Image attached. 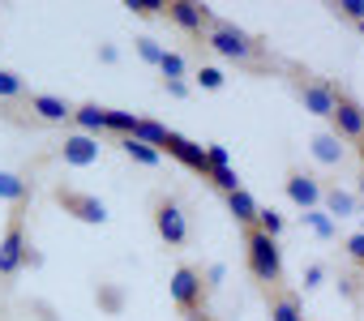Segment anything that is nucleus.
<instances>
[{
  "label": "nucleus",
  "instance_id": "obj_1",
  "mask_svg": "<svg viewBox=\"0 0 364 321\" xmlns=\"http://www.w3.org/2000/svg\"><path fill=\"white\" fill-rule=\"evenodd\" d=\"M206 43H210V52H219L223 60H236V65H257L266 56V43L257 35H249V31H240L236 22H223V18H215L206 26Z\"/></svg>",
  "mask_w": 364,
  "mask_h": 321
},
{
  "label": "nucleus",
  "instance_id": "obj_2",
  "mask_svg": "<svg viewBox=\"0 0 364 321\" xmlns=\"http://www.w3.org/2000/svg\"><path fill=\"white\" fill-rule=\"evenodd\" d=\"M245 266H249V274L257 283L279 287L283 283V249H279V240H270L257 227H245Z\"/></svg>",
  "mask_w": 364,
  "mask_h": 321
},
{
  "label": "nucleus",
  "instance_id": "obj_3",
  "mask_svg": "<svg viewBox=\"0 0 364 321\" xmlns=\"http://www.w3.org/2000/svg\"><path fill=\"white\" fill-rule=\"evenodd\" d=\"M167 291H171L176 308L185 312L189 321H210V317H206V278H202L198 266H189V261H185V266H176Z\"/></svg>",
  "mask_w": 364,
  "mask_h": 321
},
{
  "label": "nucleus",
  "instance_id": "obj_4",
  "mask_svg": "<svg viewBox=\"0 0 364 321\" xmlns=\"http://www.w3.org/2000/svg\"><path fill=\"white\" fill-rule=\"evenodd\" d=\"M31 240H26V206H14L5 236H0V278H14L31 266Z\"/></svg>",
  "mask_w": 364,
  "mask_h": 321
},
{
  "label": "nucleus",
  "instance_id": "obj_5",
  "mask_svg": "<svg viewBox=\"0 0 364 321\" xmlns=\"http://www.w3.org/2000/svg\"><path fill=\"white\" fill-rule=\"evenodd\" d=\"M291 90H296V99L304 103V111L330 120V107H334V94H338V86H334L330 77H317V73L291 65Z\"/></svg>",
  "mask_w": 364,
  "mask_h": 321
},
{
  "label": "nucleus",
  "instance_id": "obj_6",
  "mask_svg": "<svg viewBox=\"0 0 364 321\" xmlns=\"http://www.w3.org/2000/svg\"><path fill=\"white\" fill-rule=\"evenodd\" d=\"M150 214H154V232H159V240H163L167 249H185V244H189V219H185V210H180L176 197L154 193Z\"/></svg>",
  "mask_w": 364,
  "mask_h": 321
},
{
  "label": "nucleus",
  "instance_id": "obj_7",
  "mask_svg": "<svg viewBox=\"0 0 364 321\" xmlns=\"http://www.w3.org/2000/svg\"><path fill=\"white\" fill-rule=\"evenodd\" d=\"M52 202H56L65 214H73L77 223H90V227H103V223H107V206H103V197H95V193H86V189L56 185V189H52Z\"/></svg>",
  "mask_w": 364,
  "mask_h": 321
},
{
  "label": "nucleus",
  "instance_id": "obj_8",
  "mask_svg": "<svg viewBox=\"0 0 364 321\" xmlns=\"http://www.w3.org/2000/svg\"><path fill=\"white\" fill-rule=\"evenodd\" d=\"M330 133L338 137V141H364V103L351 94V90H343L338 86V94H334V107H330Z\"/></svg>",
  "mask_w": 364,
  "mask_h": 321
},
{
  "label": "nucleus",
  "instance_id": "obj_9",
  "mask_svg": "<svg viewBox=\"0 0 364 321\" xmlns=\"http://www.w3.org/2000/svg\"><path fill=\"white\" fill-rule=\"evenodd\" d=\"M163 18L171 26H180L185 35H193V39H202V31L215 22V13L206 5H198V0H163Z\"/></svg>",
  "mask_w": 364,
  "mask_h": 321
},
{
  "label": "nucleus",
  "instance_id": "obj_10",
  "mask_svg": "<svg viewBox=\"0 0 364 321\" xmlns=\"http://www.w3.org/2000/svg\"><path fill=\"white\" fill-rule=\"evenodd\" d=\"M159 154H171L176 163H185V168H189V172H198L202 180L210 176V168H206V146H198L193 137L176 133V129H167V141L159 146Z\"/></svg>",
  "mask_w": 364,
  "mask_h": 321
},
{
  "label": "nucleus",
  "instance_id": "obj_11",
  "mask_svg": "<svg viewBox=\"0 0 364 321\" xmlns=\"http://www.w3.org/2000/svg\"><path fill=\"white\" fill-rule=\"evenodd\" d=\"M283 189H287L291 206H300L304 214H309V210H321V180H317L313 172H304V168H287Z\"/></svg>",
  "mask_w": 364,
  "mask_h": 321
},
{
  "label": "nucleus",
  "instance_id": "obj_12",
  "mask_svg": "<svg viewBox=\"0 0 364 321\" xmlns=\"http://www.w3.org/2000/svg\"><path fill=\"white\" fill-rule=\"evenodd\" d=\"M60 163L65 168H90V163H99V137H86V133H65V141H60Z\"/></svg>",
  "mask_w": 364,
  "mask_h": 321
},
{
  "label": "nucleus",
  "instance_id": "obj_13",
  "mask_svg": "<svg viewBox=\"0 0 364 321\" xmlns=\"http://www.w3.org/2000/svg\"><path fill=\"white\" fill-rule=\"evenodd\" d=\"M31 111L43 124H69L73 120V103L60 99V94H31Z\"/></svg>",
  "mask_w": 364,
  "mask_h": 321
},
{
  "label": "nucleus",
  "instance_id": "obj_14",
  "mask_svg": "<svg viewBox=\"0 0 364 321\" xmlns=\"http://www.w3.org/2000/svg\"><path fill=\"white\" fill-rule=\"evenodd\" d=\"M270 321H304V304L291 287H270Z\"/></svg>",
  "mask_w": 364,
  "mask_h": 321
},
{
  "label": "nucleus",
  "instance_id": "obj_15",
  "mask_svg": "<svg viewBox=\"0 0 364 321\" xmlns=\"http://www.w3.org/2000/svg\"><path fill=\"white\" fill-rule=\"evenodd\" d=\"M321 206H326L330 223H338V219H351V214H355V197H351L347 189H338V185H321Z\"/></svg>",
  "mask_w": 364,
  "mask_h": 321
},
{
  "label": "nucleus",
  "instance_id": "obj_16",
  "mask_svg": "<svg viewBox=\"0 0 364 321\" xmlns=\"http://www.w3.org/2000/svg\"><path fill=\"white\" fill-rule=\"evenodd\" d=\"M103 116H107V107H99V103H73V133L99 137L103 133Z\"/></svg>",
  "mask_w": 364,
  "mask_h": 321
},
{
  "label": "nucleus",
  "instance_id": "obj_17",
  "mask_svg": "<svg viewBox=\"0 0 364 321\" xmlns=\"http://www.w3.org/2000/svg\"><path fill=\"white\" fill-rule=\"evenodd\" d=\"M223 197H228V210H232V219H236L240 227H253V223H257V210H262V206H257V197H253L245 185H240L236 193H223Z\"/></svg>",
  "mask_w": 364,
  "mask_h": 321
},
{
  "label": "nucleus",
  "instance_id": "obj_18",
  "mask_svg": "<svg viewBox=\"0 0 364 321\" xmlns=\"http://www.w3.org/2000/svg\"><path fill=\"white\" fill-rule=\"evenodd\" d=\"M26 197H31V180H22L18 172H5V168H0V202L26 206Z\"/></svg>",
  "mask_w": 364,
  "mask_h": 321
},
{
  "label": "nucleus",
  "instance_id": "obj_19",
  "mask_svg": "<svg viewBox=\"0 0 364 321\" xmlns=\"http://www.w3.org/2000/svg\"><path fill=\"white\" fill-rule=\"evenodd\" d=\"M129 137H133V141H141V146H150V150H159V146L167 141V124L137 116V124H133V133H129Z\"/></svg>",
  "mask_w": 364,
  "mask_h": 321
},
{
  "label": "nucleus",
  "instance_id": "obj_20",
  "mask_svg": "<svg viewBox=\"0 0 364 321\" xmlns=\"http://www.w3.org/2000/svg\"><path fill=\"white\" fill-rule=\"evenodd\" d=\"M313 154L321 158L326 168H338V163H343V146H338L334 133H317V137H313Z\"/></svg>",
  "mask_w": 364,
  "mask_h": 321
},
{
  "label": "nucleus",
  "instance_id": "obj_21",
  "mask_svg": "<svg viewBox=\"0 0 364 321\" xmlns=\"http://www.w3.org/2000/svg\"><path fill=\"white\" fill-rule=\"evenodd\" d=\"M120 150L133 158V163H141V168H159V150H150V146H141V141H133V137H120Z\"/></svg>",
  "mask_w": 364,
  "mask_h": 321
},
{
  "label": "nucleus",
  "instance_id": "obj_22",
  "mask_svg": "<svg viewBox=\"0 0 364 321\" xmlns=\"http://www.w3.org/2000/svg\"><path fill=\"white\" fill-rule=\"evenodd\" d=\"M185 56L180 52H163V60H159V73H163V82H185Z\"/></svg>",
  "mask_w": 364,
  "mask_h": 321
},
{
  "label": "nucleus",
  "instance_id": "obj_23",
  "mask_svg": "<svg viewBox=\"0 0 364 321\" xmlns=\"http://www.w3.org/2000/svg\"><path fill=\"white\" fill-rule=\"evenodd\" d=\"M133 124H137L133 111H116V107H107V116H103V129H112V133H120V137H129Z\"/></svg>",
  "mask_w": 364,
  "mask_h": 321
},
{
  "label": "nucleus",
  "instance_id": "obj_24",
  "mask_svg": "<svg viewBox=\"0 0 364 321\" xmlns=\"http://www.w3.org/2000/svg\"><path fill=\"white\" fill-rule=\"evenodd\" d=\"M26 94V82H22V73H14V69H0V99H22Z\"/></svg>",
  "mask_w": 364,
  "mask_h": 321
},
{
  "label": "nucleus",
  "instance_id": "obj_25",
  "mask_svg": "<svg viewBox=\"0 0 364 321\" xmlns=\"http://www.w3.org/2000/svg\"><path fill=\"white\" fill-rule=\"evenodd\" d=\"M257 232H266L270 240H279L283 236V214L279 210H257V223H253Z\"/></svg>",
  "mask_w": 364,
  "mask_h": 321
},
{
  "label": "nucleus",
  "instance_id": "obj_26",
  "mask_svg": "<svg viewBox=\"0 0 364 321\" xmlns=\"http://www.w3.org/2000/svg\"><path fill=\"white\" fill-rule=\"evenodd\" d=\"M223 82H228L223 69H215V65H202V69H198V86H202V90H223Z\"/></svg>",
  "mask_w": 364,
  "mask_h": 321
},
{
  "label": "nucleus",
  "instance_id": "obj_27",
  "mask_svg": "<svg viewBox=\"0 0 364 321\" xmlns=\"http://www.w3.org/2000/svg\"><path fill=\"white\" fill-rule=\"evenodd\" d=\"M304 223H309L321 240H330V236H334V223H330V214H326V210H309V214H304Z\"/></svg>",
  "mask_w": 364,
  "mask_h": 321
},
{
  "label": "nucleus",
  "instance_id": "obj_28",
  "mask_svg": "<svg viewBox=\"0 0 364 321\" xmlns=\"http://www.w3.org/2000/svg\"><path fill=\"white\" fill-rule=\"evenodd\" d=\"M124 9H133V18H163V0H129Z\"/></svg>",
  "mask_w": 364,
  "mask_h": 321
},
{
  "label": "nucleus",
  "instance_id": "obj_29",
  "mask_svg": "<svg viewBox=\"0 0 364 321\" xmlns=\"http://www.w3.org/2000/svg\"><path fill=\"white\" fill-rule=\"evenodd\" d=\"M334 13H338V18H347V22H364V0H338Z\"/></svg>",
  "mask_w": 364,
  "mask_h": 321
},
{
  "label": "nucleus",
  "instance_id": "obj_30",
  "mask_svg": "<svg viewBox=\"0 0 364 321\" xmlns=\"http://www.w3.org/2000/svg\"><path fill=\"white\" fill-rule=\"evenodd\" d=\"M343 253H347V257H351V261H355V266L364 270V232L347 236V240H343Z\"/></svg>",
  "mask_w": 364,
  "mask_h": 321
},
{
  "label": "nucleus",
  "instance_id": "obj_31",
  "mask_svg": "<svg viewBox=\"0 0 364 321\" xmlns=\"http://www.w3.org/2000/svg\"><path fill=\"white\" fill-rule=\"evenodd\" d=\"M137 56H141L146 65H159V60H163V48H159L154 39H137Z\"/></svg>",
  "mask_w": 364,
  "mask_h": 321
},
{
  "label": "nucleus",
  "instance_id": "obj_32",
  "mask_svg": "<svg viewBox=\"0 0 364 321\" xmlns=\"http://www.w3.org/2000/svg\"><path fill=\"white\" fill-rule=\"evenodd\" d=\"M321 278H326V266H317V261H313V266L304 270V287H321Z\"/></svg>",
  "mask_w": 364,
  "mask_h": 321
},
{
  "label": "nucleus",
  "instance_id": "obj_33",
  "mask_svg": "<svg viewBox=\"0 0 364 321\" xmlns=\"http://www.w3.org/2000/svg\"><path fill=\"white\" fill-rule=\"evenodd\" d=\"M99 300H103L112 312H120V291H112V287H99Z\"/></svg>",
  "mask_w": 364,
  "mask_h": 321
},
{
  "label": "nucleus",
  "instance_id": "obj_34",
  "mask_svg": "<svg viewBox=\"0 0 364 321\" xmlns=\"http://www.w3.org/2000/svg\"><path fill=\"white\" fill-rule=\"evenodd\" d=\"M163 86H167V94H176V99L189 94V82H163Z\"/></svg>",
  "mask_w": 364,
  "mask_h": 321
},
{
  "label": "nucleus",
  "instance_id": "obj_35",
  "mask_svg": "<svg viewBox=\"0 0 364 321\" xmlns=\"http://www.w3.org/2000/svg\"><path fill=\"white\" fill-rule=\"evenodd\" d=\"M355 154H360V168H364V141L355 146ZM360 197H364V172H360Z\"/></svg>",
  "mask_w": 364,
  "mask_h": 321
},
{
  "label": "nucleus",
  "instance_id": "obj_36",
  "mask_svg": "<svg viewBox=\"0 0 364 321\" xmlns=\"http://www.w3.org/2000/svg\"><path fill=\"white\" fill-rule=\"evenodd\" d=\"M355 26H360V35H364V22H355Z\"/></svg>",
  "mask_w": 364,
  "mask_h": 321
},
{
  "label": "nucleus",
  "instance_id": "obj_37",
  "mask_svg": "<svg viewBox=\"0 0 364 321\" xmlns=\"http://www.w3.org/2000/svg\"><path fill=\"white\" fill-rule=\"evenodd\" d=\"M360 232H364V223H360Z\"/></svg>",
  "mask_w": 364,
  "mask_h": 321
}]
</instances>
